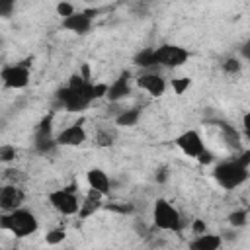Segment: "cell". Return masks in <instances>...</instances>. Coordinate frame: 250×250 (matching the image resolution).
<instances>
[{"instance_id":"d4e9b609","label":"cell","mask_w":250,"mask_h":250,"mask_svg":"<svg viewBox=\"0 0 250 250\" xmlns=\"http://www.w3.org/2000/svg\"><path fill=\"white\" fill-rule=\"evenodd\" d=\"M57 14L64 20V18L74 16V14H76V10H74V6H72L70 2H59V4H57Z\"/></svg>"},{"instance_id":"30bf717a","label":"cell","mask_w":250,"mask_h":250,"mask_svg":"<svg viewBox=\"0 0 250 250\" xmlns=\"http://www.w3.org/2000/svg\"><path fill=\"white\" fill-rule=\"evenodd\" d=\"M137 86L152 98H160L166 92V80L158 72H143L137 76Z\"/></svg>"},{"instance_id":"52a82bcc","label":"cell","mask_w":250,"mask_h":250,"mask_svg":"<svg viewBox=\"0 0 250 250\" xmlns=\"http://www.w3.org/2000/svg\"><path fill=\"white\" fill-rule=\"evenodd\" d=\"M189 59V51L180 47V45H160L156 47V61L158 66L164 68H178L184 62H188Z\"/></svg>"},{"instance_id":"9c48e42d","label":"cell","mask_w":250,"mask_h":250,"mask_svg":"<svg viewBox=\"0 0 250 250\" xmlns=\"http://www.w3.org/2000/svg\"><path fill=\"white\" fill-rule=\"evenodd\" d=\"M176 146H178L186 156L195 158V160H197V156L207 148L205 143H203V139H201V135H199L195 129H188V131H184L182 135H178V137H176Z\"/></svg>"},{"instance_id":"f1b7e54d","label":"cell","mask_w":250,"mask_h":250,"mask_svg":"<svg viewBox=\"0 0 250 250\" xmlns=\"http://www.w3.org/2000/svg\"><path fill=\"white\" fill-rule=\"evenodd\" d=\"M113 133H109V131H102L100 135H98V145L100 146H109L111 143H113Z\"/></svg>"},{"instance_id":"ac0fdd59","label":"cell","mask_w":250,"mask_h":250,"mask_svg":"<svg viewBox=\"0 0 250 250\" xmlns=\"http://www.w3.org/2000/svg\"><path fill=\"white\" fill-rule=\"evenodd\" d=\"M102 197H104V195H100L98 191L90 189V191H88V195L84 197L82 205H80L78 217H80V219H88L90 215H94V213H96V211L102 207Z\"/></svg>"},{"instance_id":"1f68e13d","label":"cell","mask_w":250,"mask_h":250,"mask_svg":"<svg viewBox=\"0 0 250 250\" xmlns=\"http://www.w3.org/2000/svg\"><path fill=\"white\" fill-rule=\"evenodd\" d=\"M16 8V4L14 2H4V4H0V16H4V18H8L10 14H12V10Z\"/></svg>"},{"instance_id":"7a4b0ae2","label":"cell","mask_w":250,"mask_h":250,"mask_svg":"<svg viewBox=\"0 0 250 250\" xmlns=\"http://www.w3.org/2000/svg\"><path fill=\"white\" fill-rule=\"evenodd\" d=\"M0 229L16 234L18 238H23V236L33 234L39 229V221L31 211L20 207V209H16L12 213H4L0 217Z\"/></svg>"},{"instance_id":"5b68a950","label":"cell","mask_w":250,"mask_h":250,"mask_svg":"<svg viewBox=\"0 0 250 250\" xmlns=\"http://www.w3.org/2000/svg\"><path fill=\"white\" fill-rule=\"evenodd\" d=\"M74 189H76L74 184L68 188H62V189H55L47 195V199L53 205V209L59 211L61 215H78L82 201H78Z\"/></svg>"},{"instance_id":"4fadbf2b","label":"cell","mask_w":250,"mask_h":250,"mask_svg":"<svg viewBox=\"0 0 250 250\" xmlns=\"http://www.w3.org/2000/svg\"><path fill=\"white\" fill-rule=\"evenodd\" d=\"M131 72L129 70H123L111 84H109V90H107V100L109 102H113V104H117V102H121L123 98H127L129 94H131Z\"/></svg>"},{"instance_id":"603a6c76","label":"cell","mask_w":250,"mask_h":250,"mask_svg":"<svg viewBox=\"0 0 250 250\" xmlns=\"http://www.w3.org/2000/svg\"><path fill=\"white\" fill-rule=\"evenodd\" d=\"M246 219H248V215H246V211L244 209H236V211H232L230 215H229V223H230V227H244L246 225Z\"/></svg>"},{"instance_id":"484cf974","label":"cell","mask_w":250,"mask_h":250,"mask_svg":"<svg viewBox=\"0 0 250 250\" xmlns=\"http://www.w3.org/2000/svg\"><path fill=\"white\" fill-rule=\"evenodd\" d=\"M16 158V146L12 145H2L0 146V160L2 162H12Z\"/></svg>"},{"instance_id":"d6986e66","label":"cell","mask_w":250,"mask_h":250,"mask_svg":"<svg viewBox=\"0 0 250 250\" xmlns=\"http://www.w3.org/2000/svg\"><path fill=\"white\" fill-rule=\"evenodd\" d=\"M139 119H141V107H129V109H123L115 117V123L117 127H133L137 125Z\"/></svg>"},{"instance_id":"3957f363","label":"cell","mask_w":250,"mask_h":250,"mask_svg":"<svg viewBox=\"0 0 250 250\" xmlns=\"http://www.w3.org/2000/svg\"><path fill=\"white\" fill-rule=\"evenodd\" d=\"M248 176H250L248 168L240 166V164L236 162V158L225 160V162H221L219 166H215V170H213V178H215V182H217L223 189H234V188L242 186V184L248 180Z\"/></svg>"},{"instance_id":"74e56055","label":"cell","mask_w":250,"mask_h":250,"mask_svg":"<svg viewBox=\"0 0 250 250\" xmlns=\"http://www.w3.org/2000/svg\"><path fill=\"white\" fill-rule=\"evenodd\" d=\"M156 180H158V182H164V180H166V170H160V174L156 176Z\"/></svg>"},{"instance_id":"277c9868","label":"cell","mask_w":250,"mask_h":250,"mask_svg":"<svg viewBox=\"0 0 250 250\" xmlns=\"http://www.w3.org/2000/svg\"><path fill=\"white\" fill-rule=\"evenodd\" d=\"M152 221L162 230L178 232L182 229V217H180L178 209L168 199H162V197L156 199V203L152 207Z\"/></svg>"},{"instance_id":"8992f818","label":"cell","mask_w":250,"mask_h":250,"mask_svg":"<svg viewBox=\"0 0 250 250\" xmlns=\"http://www.w3.org/2000/svg\"><path fill=\"white\" fill-rule=\"evenodd\" d=\"M53 117L51 115H45L37 129H35V139H33V145H35V150L41 152V154H49L53 152L59 143H57V137H53Z\"/></svg>"},{"instance_id":"44dd1931","label":"cell","mask_w":250,"mask_h":250,"mask_svg":"<svg viewBox=\"0 0 250 250\" xmlns=\"http://www.w3.org/2000/svg\"><path fill=\"white\" fill-rule=\"evenodd\" d=\"M170 86H172V90H174V94H176V96H182V94L191 86V78H188V76L172 78V80H170Z\"/></svg>"},{"instance_id":"8fae6325","label":"cell","mask_w":250,"mask_h":250,"mask_svg":"<svg viewBox=\"0 0 250 250\" xmlns=\"http://www.w3.org/2000/svg\"><path fill=\"white\" fill-rule=\"evenodd\" d=\"M23 203V191L21 188L14 186V184H8L0 189V207L4 213H12L16 209H20Z\"/></svg>"},{"instance_id":"ba28073f","label":"cell","mask_w":250,"mask_h":250,"mask_svg":"<svg viewBox=\"0 0 250 250\" xmlns=\"http://www.w3.org/2000/svg\"><path fill=\"white\" fill-rule=\"evenodd\" d=\"M0 78L4 82L6 88L12 90H20L25 88L29 84V68L27 62H20V64H6L0 72Z\"/></svg>"},{"instance_id":"d590c367","label":"cell","mask_w":250,"mask_h":250,"mask_svg":"<svg viewBox=\"0 0 250 250\" xmlns=\"http://www.w3.org/2000/svg\"><path fill=\"white\" fill-rule=\"evenodd\" d=\"M109 209H113V211H119V213H131L133 211V207H129V205H109Z\"/></svg>"},{"instance_id":"9a60e30c","label":"cell","mask_w":250,"mask_h":250,"mask_svg":"<svg viewBox=\"0 0 250 250\" xmlns=\"http://www.w3.org/2000/svg\"><path fill=\"white\" fill-rule=\"evenodd\" d=\"M62 27L66 31H70V33L86 35L90 31V27H92V18H88L84 12H76L74 16L62 20Z\"/></svg>"},{"instance_id":"6da1fadb","label":"cell","mask_w":250,"mask_h":250,"mask_svg":"<svg viewBox=\"0 0 250 250\" xmlns=\"http://www.w3.org/2000/svg\"><path fill=\"white\" fill-rule=\"evenodd\" d=\"M92 88H94V84L84 80L76 72V74L70 76V80H68V84L64 88L57 90L55 100H57L59 107H62V109H66L70 113H80V111H84L94 102Z\"/></svg>"},{"instance_id":"e0dca14e","label":"cell","mask_w":250,"mask_h":250,"mask_svg":"<svg viewBox=\"0 0 250 250\" xmlns=\"http://www.w3.org/2000/svg\"><path fill=\"white\" fill-rule=\"evenodd\" d=\"M133 64H135V66H141V68H145V70L150 72V68L158 66V61H156V47H145V49H141L139 53H135Z\"/></svg>"},{"instance_id":"cb8c5ba5","label":"cell","mask_w":250,"mask_h":250,"mask_svg":"<svg viewBox=\"0 0 250 250\" xmlns=\"http://www.w3.org/2000/svg\"><path fill=\"white\" fill-rule=\"evenodd\" d=\"M240 68H242V62H240L236 57H229V59L223 62V70H225L227 74H238Z\"/></svg>"},{"instance_id":"7402d4cb","label":"cell","mask_w":250,"mask_h":250,"mask_svg":"<svg viewBox=\"0 0 250 250\" xmlns=\"http://www.w3.org/2000/svg\"><path fill=\"white\" fill-rule=\"evenodd\" d=\"M66 238V232H64V229H51L47 234H45V242L49 244V246H57V244H61L62 240Z\"/></svg>"},{"instance_id":"8d00e7d4","label":"cell","mask_w":250,"mask_h":250,"mask_svg":"<svg viewBox=\"0 0 250 250\" xmlns=\"http://www.w3.org/2000/svg\"><path fill=\"white\" fill-rule=\"evenodd\" d=\"M84 14H86L88 18H92V20H94V18L98 16V10H96V8H86V10H84Z\"/></svg>"},{"instance_id":"83f0119b","label":"cell","mask_w":250,"mask_h":250,"mask_svg":"<svg viewBox=\"0 0 250 250\" xmlns=\"http://www.w3.org/2000/svg\"><path fill=\"white\" fill-rule=\"evenodd\" d=\"M191 230H193L195 236L205 234V232H207V225H205V221H203V219H193V223H191Z\"/></svg>"},{"instance_id":"5bb4252c","label":"cell","mask_w":250,"mask_h":250,"mask_svg":"<svg viewBox=\"0 0 250 250\" xmlns=\"http://www.w3.org/2000/svg\"><path fill=\"white\" fill-rule=\"evenodd\" d=\"M86 180H88L90 189L98 191L100 195H109L111 182H109V176H107L102 168H90V170L86 172Z\"/></svg>"},{"instance_id":"ffe728a7","label":"cell","mask_w":250,"mask_h":250,"mask_svg":"<svg viewBox=\"0 0 250 250\" xmlns=\"http://www.w3.org/2000/svg\"><path fill=\"white\" fill-rule=\"evenodd\" d=\"M221 125V129H223V133H225V141L229 143V146H232V148H238L240 146V139H238V133L230 127V125H227V123H219Z\"/></svg>"},{"instance_id":"e575fe53","label":"cell","mask_w":250,"mask_h":250,"mask_svg":"<svg viewBox=\"0 0 250 250\" xmlns=\"http://www.w3.org/2000/svg\"><path fill=\"white\" fill-rule=\"evenodd\" d=\"M78 74H80L84 80H88V82H90V64H86V62H84V64L80 66V72H78Z\"/></svg>"},{"instance_id":"d6a6232c","label":"cell","mask_w":250,"mask_h":250,"mask_svg":"<svg viewBox=\"0 0 250 250\" xmlns=\"http://www.w3.org/2000/svg\"><path fill=\"white\" fill-rule=\"evenodd\" d=\"M242 129H244L246 139H250V111L242 115Z\"/></svg>"},{"instance_id":"7c38bea8","label":"cell","mask_w":250,"mask_h":250,"mask_svg":"<svg viewBox=\"0 0 250 250\" xmlns=\"http://www.w3.org/2000/svg\"><path fill=\"white\" fill-rule=\"evenodd\" d=\"M86 137L88 135H86V129L82 127V123H72L57 135V143H59V146H80L86 141Z\"/></svg>"},{"instance_id":"4dcf8cb0","label":"cell","mask_w":250,"mask_h":250,"mask_svg":"<svg viewBox=\"0 0 250 250\" xmlns=\"http://www.w3.org/2000/svg\"><path fill=\"white\" fill-rule=\"evenodd\" d=\"M197 162H201V164H211V162H213V152H211L209 148H205V150L197 156Z\"/></svg>"},{"instance_id":"4316f807","label":"cell","mask_w":250,"mask_h":250,"mask_svg":"<svg viewBox=\"0 0 250 250\" xmlns=\"http://www.w3.org/2000/svg\"><path fill=\"white\" fill-rule=\"evenodd\" d=\"M107 90H109V84H105V82H98V84H94V88H92V96H94V100L105 98V96H107Z\"/></svg>"},{"instance_id":"2e32d148","label":"cell","mask_w":250,"mask_h":250,"mask_svg":"<svg viewBox=\"0 0 250 250\" xmlns=\"http://www.w3.org/2000/svg\"><path fill=\"white\" fill-rule=\"evenodd\" d=\"M223 244V236L221 234H199L189 242V250H219Z\"/></svg>"},{"instance_id":"f546056e","label":"cell","mask_w":250,"mask_h":250,"mask_svg":"<svg viewBox=\"0 0 250 250\" xmlns=\"http://www.w3.org/2000/svg\"><path fill=\"white\" fill-rule=\"evenodd\" d=\"M236 162L244 168H250V148L248 150H242L238 156H236Z\"/></svg>"},{"instance_id":"836d02e7","label":"cell","mask_w":250,"mask_h":250,"mask_svg":"<svg viewBox=\"0 0 250 250\" xmlns=\"http://www.w3.org/2000/svg\"><path fill=\"white\" fill-rule=\"evenodd\" d=\"M240 55L250 62V39H248V41H244V45L240 47Z\"/></svg>"}]
</instances>
